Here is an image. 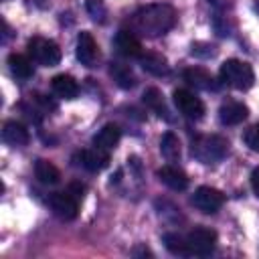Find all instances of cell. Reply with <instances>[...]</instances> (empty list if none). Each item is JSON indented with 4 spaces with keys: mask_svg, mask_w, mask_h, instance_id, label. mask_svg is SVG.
I'll use <instances>...</instances> for the list:
<instances>
[{
    "mask_svg": "<svg viewBox=\"0 0 259 259\" xmlns=\"http://www.w3.org/2000/svg\"><path fill=\"white\" fill-rule=\"evenodd\" d=\"M176 24V10L166 2L146 4L134 14V26L146 36H160Z\"/></svg>",
    "mask_w": 259,
    "mask_h": 259,
    "instance_id": "1",
    "label": "cell"
},
{
    "mask_svg": "<svg viewBox=\"0 0 259 259\" xmlns=\"http://www.w3.org/2000/svg\"><path fill=\"white\" fill-rule=\"evenodd\" d=\"M192 156L202 164H217L229 152V142L223 136H196L192 140Z\"/></svg>",
    "mask_w": 259,
    "mask_h": 259,
    "instance_id": "2",
    "label": "cell"
},
{
    "mask_svg": "<svg viewBox=\"0 0 259 259\" xmlns=\"http://www.w3.org/2000/svg\"><path fill=\"white\" fill-rule=\"evenodd\" d=\"M221 79L227 85H231L233 89L247 91L255 83V73H253V67L249 63L239 61V59H227L221 65Z\"/></svg>",
    "mask_w": 259,
    "mask_h": 259,
    "instance_id": "3",
    "label": "cell"
},
{
    "mask_svg": "<svg viewBox=\"0 0 259 259\" xmlns=\"http://www.w3.org/2000/svg\"><path fill=\"white\" fill-rule=\"evenodd\" d=\"M28 55L32 57V61H36L38 65L45 67H55L61 61V49L55 40L42 38V36H34L28 40Z\"/></svg>",
    "mask_w": 259,
    "mask_h": 259,
    "instance_id": "4",
    "label": "cell"
},
{
    "mask_svg": "<svg viewBox=\"0 0 259 259\" xmlns=\"http://www.w3.org/2000/svg\"><path fill=\"white\" fill-rule=\"evenodd\" d=\"M184 239H186L188 255H196V257L210 255L217 245V233L208 227H194Z\"/></svg>",
    "mask_w": 259,
    "mask_h": 259,
    "instance_id": "5",
    "label": "cell"
},
{
    "mask_svg": "<svg viewBox=\"0 0 259 259\" xmlns=\"http://www.w3.org/2000/svg\"><path fill=\"white\" fill-rule=\"evenodd\" d=\"M190 202L194 204V208H198L200 212L204 214H212L217 212L223 202H225V194L217 188H210V186H198L190 198Z\"/></svg>",
    "mask_w": 259,
    "mask_h": 259,
    "instance_id": "6",
    "label": "cell"
},
{
    "mask_svg": "<svg viewBox=\"0 0 259 259\" xmlns=\"http://www.w3.org/2000/svg\"><path fill=\"white\" fill-rule=\"evenodd\" d=\"M172 97H174V105L178 107V111L184 117H188V119H200L204 115V103L192 91H188V89H174Z\"/></svg>",
    "mask_w": 259,
    "mask_h": 259,
    "instance_id": "7",
    "label": "cell"
},
{
    "mask_svg": "<svg viewBox=\"0 0 259 259\" xmlns=\"http://www.w3.org/2000/svg\"><path fill=\"white\" fill-rule=\"evenodd\" d=\"M49 204H51V210L63 221H73L79 214V202L71 192H55V194H51Z\"/></svg>",
    "mask_w": 259,
    "mask_h": 259,
    "instance_id": "8",
    "label": "cell"
},
{
    "mask_svg": "<svg viewBox=\"0 0 259 259\" xmlns=\"http://www.w3.org/2000/svg\"><path fill=\"white\" fill-rule=\"evenodd\" d=\"M75 55L81 61V65H85V67H93L95 65V61L99 57V51H97V42H95V38H93L91 32H87V30L79 32Z\"/></svg>",
    "mask_w": 259,
    "mask_h": 259,
    "instance_id": "9",
    "label": "cell"
},
{
    "mask_svg": "<svg viewBox=\"0 0 259 259\" xmlns=\"http://www.w3.org/2000/svg\"><path fill=\"white\" fill-rule=\"evenodd\" d=\"M247 115H249L247 105L241 103V101H235V99H227V101L219 107V119H221V123H225V125H237V123H241L243 119H247Z\"/></svg>",
    "mask_w": 259,
    "mask_h": 259,
    "instance_id": "10",
    "label": "cell"
},
{
    "mask_svg": "<svg viewBox=\"0 0 259 259\" xmlns=\"http://www.w3.org/2000/svg\"><path fill=\"white\" fill-rule=\"evenodd\" d=\"M115 49L119 55L130 57V59H140L142 57V42L132 30H119L115 34Z\"/></svg>",
    "mask_w": 259,
    "mask_h": 259,
    "instance_id": "11",
    "label": "cell"
},
{
    "mask_svg": "<svg viewBox=\"0 0 259 259\" xmlns=\"http://www.w3.org/2000/svg\"><path fill=\"white\" fill-rule=\"evenodd\" d=\"M77 158H79V164H81L83 168H87L89 172H99V170H103V168L109 164V154H107V150H101V148H97V146L91 148V150L79 152Z\"/></svg>",
    "mask_w": 259,
    "mask_h": 259,
    "instance_id": "12",
    "label": "cell"
},
{
    "mask_svg": "<svg viewBox=\"0 0 259 259\" xmlns=\"http://www.w3.org/2000/svg\"><path fill=\"white\" fill-rule=\"evenodd\" d=\"M184 81H188L190 85H194L196 89H204V91H217L219 83L214 81V77L202 69V67H190L184 71Z\"/></svg>",
    "mask_w": 259,
    "mask_h": 259,
    "instance_id": "13",
    "label": "cell"
},
{
    "mask_svg": "<svg viewBox=\"0 0 259 259\" xmlns=\"http://www.w3.org/2000/svg\"><path fill=\"white\" fill-rule=\"evenodd\" d=\"M158 178L172 190H186L188 188V176L178 168V166H162L158 170Z\"/></svg>",
    "mask_w": 259,
    "mask_h": 259,
    "instance_id": "14",
    "label": "cell"
},
{
    "mask_svg": "<svg viewBox=\"0 0 259 259\" xmlns=\"http://www.w3.org/2000/svg\"><path fill=\"white\" fill-rule=\"evenodd\" d=\"M140 65H142V69L146 73H150L154 77H164L170 71V65H168L166 57L160 55V53H142Z\"/></svg>",
    "mask_w": 259,
    "mask_h": 259,
    "instance_id": "15",
    "label": "cell"
},
{
    "mask_svg": "<svg viewBox=\"0 0 259 259\" xmlns=\"http://www.w3.org/2000/svg\"><path fill=\"white\" fill-rule=\"evenodd\" d=\"M2 140L8 144V146H14V148H20V146H26L30 136H28V130L18 123V121H6L4 127H2Z\"/></svg>",
    "mask_w": 259,
    "mask_h": 259,
    "instance_id": "16",
    "label": "cell"
},
{
    "mask_svg": "<svg viewBox=\"0 0 259 259\" xmlns=\"http://www.w3.org/2000/svg\"><path fill=\"white\" fill-rule=\"evenodd\" d=\"M51 87H53L55 95H57V97H63V99H75L77 93H79L77 81H75L71 75H65V73L55 75L53 81H51Z\"/></svg>",
    "mask_w": 259,
    "mask_h": 259,
    "instance_id": "17",
    "label": "cell"
},
{
    "mask_svg": "<svg viewBox=\"0 0 259 259\" xmlns=\"http://www.w3.org/2000/svg\"><path fill=\"white\" fill-rule=\"evenodd\" d=\"M119 138H121L119 127H117L115 123H105V125L95 134L93 144H95L97 148H101V150H107V152H109V150H113V148L117 146Z\"/></svg>",
    "mask_w": 259,
    "mask_h": 259,
    "instance_id": "18",
    "label": "cell"
},
{
    "mask_svg": "<svg viewBox=\"0 0 259 259\" xmlns=\"http://www.w3.org/2000/svg\"><path fill=\"white\" fill-rule=\"evenodd\" d=\"M8 67H10V73L18 79H30L34 69H32V61L24 55H18V53H12L8 55Z\"/></svg>",
    "mask_w": 259,
    "mask_h": 259,
    "instance_id": "19",
    "label": "cell"
},
{
    "mask_svg": "<svg viewBox=\"0 0 259 259\" xmlns=\"http://www.w3.org/2000/svg\"><path fill=\"white\" fill-rule=\"evenodd\" d=\"M109 75L113 77L115 85L121 87V89H132V87L136 85V77H134L130 65H123V63L113 61V63L109 65Z\"/></svg>",
    "mask_w": 259,
    "mask_h": 259,
    "instance_id": "20",
    "label": "cell"
},
{
    "mask_svg": "<svg viewBox=\"0 0 259 259\" xmlns=\"http://www.w3.org/2000/svg\"><path fill=\"white\" fill-rule=\"evenodd\" d=\"M34 176H36L42 184H57V182L61 180L59 168H57L53 162L42 160V158L34 162Z\"/></svg>",
    "mask_w": 259,
    "mask_h": 259,
    "instance_id": "21",
    "label": "cell"
},
{
    "mask_svg": "<svg viewBox=\"0 0 259 259\" xmlns=\"http://www.w3.org/2000/svg\"><path fill=\"white\" fill-rule=\"evenodd\" d=\"M144 103L150 107V109H154L160 117H164V119H172L170 117V111H168V107H166V103H164V97H162V93L156 89V87H150V89H146L144 91Z\"/></svg>",
    "mask_w": 259,
    "mask_h": 259,
    "instance_id": "22",
    "label": "cell"
},
{
    "mask_svg": "<svg viewBox=\"0 0 259 259\" xmlns=\"http://www.w3.org/2000/svg\"><path fill=\"white\" fill-rule=\"evenodd\" d=\"M160 152L168 162L180 160V142L172 132H166L160 140Z\"/></svg>",
    "mask_w": 259,
    "mask_h": 259,
    "instance_id": "23",
    "label": "cell"
},
{
    "mask_svg": "<svg viewBox=\"0 0 259 259\" xmlns=\"http://www.w3.org/2000/svg\"><path fill=\"white\" fill-rule=\"evenodd\" d=\"M164 245L172 255H180V257H188V247H186V239L180 237L178 233H166L164 235Z\"/></svg>",
    "mask_w": 259,
    "mask_h": 259,
    "instance_id": "24",
    "label": "cell"
},
{
    "mask_svg": "<svg viewBox=\"0 0 259 259\" xmlns=\"http://www.w3.org/2000/svg\"><path fill=\"white\" fill-rule=\"evenodd\" d=\"M243 140H245V144H247L253 152H259V123L251 125V127L243 134Z\"/></svg>",
    "mask_w": 259,
    "mask_h": 259,
    "instance_id": "25",
    "label": "cell"
},
{
    "mask_svg": "<svg viewBox=\"0 0 259 259\" xmlns=\"http://www.w3.org/2000/svg\"><path fill=\"white\" fill-rule=\"evenodd\" d=\"M87 10L93 20H103V16H105V6L101 0H87Z\"/></svg>",
    "mask_w": 259,
    "mask_h": 259,
    "instance_id": "26",
    "label": "cell"
},
{
    "mask_svg": "<svg viewBox=\"0 0 259 259\" xmlns=\"http://www.w3.org/2000/svg\"><path fill=\"white\" fill-rule=\"evenodd\" d=\"M251 188H253V192L259 196V168H255V170L251 172Z\"/></svg>",
    "mask_w": 259,
    "mask_h": 259,
    "instance_id": "27",
    "label": "cell"
},
{
    "mask_svg": "<svg viewBox=\"0 0 259 259\" xmlns=\"http://www.w3.org/2000/svg\"><path fill=\"white\" fill-rule=\"evenodd\" d=\"M134 255H152L148 249H134Z\"/></svg>",
    "mask_w": 259,
    "mask_h": 259,
    "instance_id": "28",
    "label": "cell"
}]
</instances>
